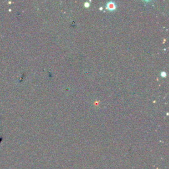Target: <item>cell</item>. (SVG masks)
I'll list each match as a JSON object with an SVG mask.
<instances>
[{"mask_svg": "<svg viewBox=\"0 0 169 169\" xmlns=\"http://www.w3.org/2000/svg\"><path fill=\"white\" fill-rule=\"evenodd\" d=\"M116 8V5L113 2H110L107 4V9L109 10H114Z\"/></svg>", "mask_w": 169, "mask_h": 169, "instance_id": "6da1fadb", "label": "cell"}, {"mask_svg": "<svg viewBox=\"0 0 169 169\" xmlns=\"http://www.w3.org/2000/svg\"><path fill=\"white\" fill-rule=\"evenodd\" d=\"M85 5H85L86 7H88V6H89V3H86Z\"/></svg>", "mask_w": 169, "mask_h": 169, "instance_id": "7a4b0ae2", "label": "cell"}]
</instances>
